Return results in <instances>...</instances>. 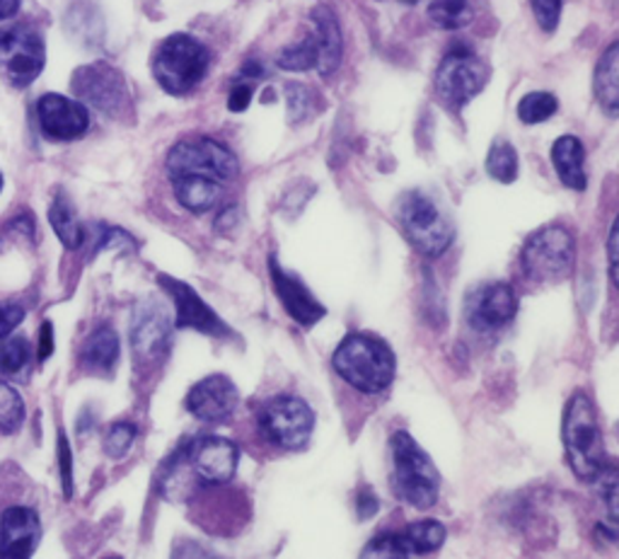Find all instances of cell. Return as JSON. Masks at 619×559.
<instances>
[{
    "mask_svg": "<svg viewBox=\"0 0 619 559\" xmlns=\"http://www.w3.org/2000/svg\"><path fill=\"white\" fill-rule=\"evenodd\" d=\"M520 264L525 276L537 284L567 282L576 264V240L561 225H545L525 240Z\"/></svg>",
    "mask_w": 619,
    "mask_h": 559,
    "instance_id": "obj_7",
    "label": "cell"
},
{
    "mask_svg": "<svg viewBox=\"0 0 619 559\" xmlns=\"http://www.w3.org/2000/svg\"><path fill=\"white\" fill-rule=\"evenodd\" d=\"M262 75H264V71H262L260 61H247L245 69H242V78H262Z\"/></svg>",
    "mask_w": 619,
    "mask_h": 559,
    "instance_id": "obj_43",
    "label": "cell"
},
{
    "mask_svg": "<svg viewBox=\"0 0 619 559\" xmlns=\"http://www.w3.org/2000/svg\"><path fill=\"white\" fill-rule=\"evenodd\" d=\"M30 364V344L22 337H10L0 342V370L16 376Z\"/></svg>",
    "mask_w": 619,
    "mask_h": 559,
    "instance_id": "obj_33",
    "label": "cell"
},
{
    "mask_svg": "<svg viewBox=\"0 0 619 559\" xmlns=\"http://www.w3.org/2000/svg\"><path fill=\"white\" fill-rule=\"evenodd\" d=\"M286 102H288V116L295 124L303 122L310 114V90L301 83H288L286 85Z\"/></svg>",
    "mask_w": 619,
    "mask_h": 559,
    "instance_id": "obj_35",
    "label": "cell"
},
{
    "mask_svg": "<svg viewBox=\"0 0 619 559\" xmlns=\"http://www.w3.org/2000/svg\"><path fill=\"white\" fill-rule=\"evenodd\" d=\"M47 49L44 39L27 24L0 30V73L10 85L27 88L32 85L44 71Z\"/></svg>",
    "mask_w": 619,
    "mask_h": 559,
    "instance_id": "obj_11",
    "label": "cell"
},
{
    "mask_svg": "<svg viewBox=\"0 0 619 559\" xmlns=\"http://www.w3.org/2000/svg\"><path fill=\"white\" fill-rule=\"evenodd\" d=\"M332 366L344 383L363 395H380L395 380L397 358L389 344L366 332L342 339L332 356Z\"/></svg>",
    "mask_w": 619,
    "mask_h": 559,
    "instance_id": "obj_2",
    "label": "cell"
},
{
    "mask_svg": "<svg viewBox=\"0 0 619 559\" xmlns=\"http://www.w3.org/2000/svg\"><path fill=\"white\" fill-rule=\"evenodd\" d=\"M487 172L496 182H504V184L516 182V177H518V153H516L514 145H510L504 139L494 141L491 149H489V155H487Z\"/></svg>",
    "mask_w": 619,
    "mask_h": 559,
    "instance_id": "obj_28",
    "label": "cell"
},
{
    "mask_svg": "<svg viewBox=\"0 0 619 559\" xmlns=\"http://www.w3.org/2000/svg\"><path fill=\"white\" fill-rule=\"evenodd\" d=\"M397 221L402 233L407 235L412 247L424 257L436 260L453 245V223L424 192H407L397 202Z\"/></svg>",
    "mask_w": 619,
    "mask_h": 559,
    "instance_id": "obj_6",
    "label": "cell"
},
{
    "mask_svg": "<svg viewBox=\"0 0 619 559\" xmlns=\"http://www.w3.org/2000/svg\"><path fill=\"white\" fill-rule=\"evenodd\" d=\"M596 100L610 116L619 110V44H610L608 51L602 53V59L596 69L593 80Z\"/></svg>",
    "mask_w": 619,
    "mask_h": 559,
    "instance_id": "obj_25",
    "label": "cell"
},
{
    "mask_svg": "<svg viewBox=\"0 0 619 559\" xmlns=\"http://www.w3.org/2000/svg\"><path fill=\"white\" fill-rule=\"evenodd\" d=\"M551 165L557 170V177L564 186L574 192H586V149L576 136H561L551 145Z\"/></svg>",
    "mask_w": 619,
    "mask_h": 559,
    "instance_id": "obj_22",
    "label": "cell"
},
{
    "mask_svg": "<svg viewBox=\"0 0 619 559\" xmlns=\"http://www.w3.org/2000/svg\"><path fill=\"white\" fill-rule=\"evenodd\" d=\"M165 167L174 199L192 213L219 206L225 186L240 175L233 151L211 136H190L174 143Z\"/></svg>",
    "mask_w": 619,
    "mask_h": 559,
    "instance_id": "obj_1",
    "label": "cell"
},
{
    "mask_svg": "<svg viewBox=\"0 0 619 559\" xmlns=\"http://www.w3.org/2000/svg\"><path fill=\"white\" fill-rule=\"evenodd\" d=\"M402 3H407V6H416V3H419V0H402Z\"/></svg>",
    "mask_w": 619,
    "mask_h": 559,
    "instance_id": "obj_44",
    "label": "cell"
},
{
    "mask_svg": "<svg viewBox=\"0 0 619 559\" xmlns=\"http://www.w3.org/2000/svg\"><path fill=\"white\" fill-rule=\"evenodd\" d=\"M268 276H272L274 291H276L281 305H284V311L301 327H307V329L315 327L319 319L327 315L325 305H322L313 293H310V288L303 284V278H298L293 272H286L276 257L268 260Z\"/></svg>",
    "mask_w": 619,
    "mask_h": 559,
    "instance_id": "obj_18",
    "label": "cell"
},
{
    "mask_svg": "<svg viewBox=\"0 0 619 559\" xmlns=\"http://www.w3.org/2000/svg\"><path fill=\"white\" fill-rule=\"evenodd\" d=\"M27 409L22 397L16 388H10L8 383H0V431L16 434L24 424Z\"/></svg>",
    "mask_w": 619,
    "mask_h": 559,
    "instance_id": "obj_31",
    "label": "cell"
},
{
    "mask_svg": "<svg viewBox=\"0 0 619 559\" xmlns=\"http://www.w3.org/2000/svg\"><path fill=\"white\" fill-rule=\"evenodd\" d=\"M158 284L163 286V291L174 303V313H177L174 327L196 329V332H204V335H213V337L231 335V327H227L223 319L213 313L211 305L201 298L192 286H186L184 282H180V278H172V276H160Z\"/></svg>",
    "mask_w": 619,
    "mask_h": 559,
    "instance_id": "obj_15",
    "label": "cell"
},
{
    "mask_svg": "<svg viewBox=\"0 0 619 559\" xmlns=\"http://www.w3.org/2000/svg\"><path fill=\"white\" fill-rule=\"evenodd\" d=\"M24 319V308L16 303H0V339L10 337V332L16 329Z\"/></svg>",
    "mask_w": 619,
    "mask_h": 559,
    "instance_id": "obj_37",
    "label": "cell"
},
{
    "mask_svg": "<svg viewBox=\"0 0 619 559\" xmlns=\"http://www.w3.org/2000/svg\"><path fill=\"white\" fill-rule=\"evenodd\" d=\"M561 438L574 475L578 479H586V482L598 479L605 465H608V456H605L596 405L586 393H576L569 399L567 409H564Z\"/></svg>",
    "mask_w": 619,
    "mask_h": 559,
    "instance_id": "obj_3",
    "label": "cell"
},
{
    "mask_svg": "<svg viewBox=\"0 0 619 559\" xmlns=\"http://www.w3.org/2000/svg\"><path fill=\"white\" fill-rule=\"evenodd\" d=\"M80 362L92 373H112L119 362V335L112 327H98L80 349Z\"/></svg>",
    "mask_w": 619,
    "mask_h": 559,
    "instance_id": "obj_24",
    "label": "cell"
},
{
    "mask_svg": "<svg viewBox=\"0 0 619 559\" xmlns=\"http://www.w3.org/2000/svg\"><path fill=\"white\" fill-rule=\"evenodd\" d=\"M276 65L281 71H293V73H301V71H310L317 65V49L313 37H305L303 42L298 44H288L278 51L276 57Z\"/></svg>",
    "mask_w": 619,
    "mask_h": 559,
    "instance_id": "obj_30",
    "label": "cell"
},
{
    "mask_svg": "<svg viewBox=\"0 0 619 559\" xmlns=\"http://www.w3.org/2000/svg\"><path fill=\"white\" fill-rule=\"evenodd\" d=\"M172 332L174 323L165 305L155 298L141 301L136 308H133L131 317L133 356L145 366L160 364L170 352Z\"/></svg>",
    "mask_w": 619,
    "mask_h": 559,
    "instance_id": "obj_12",
    "label": "cell"
},
{
    "mask_svg": "<svg viewBox=\"0 0 619 559\" xmlns=\"http://www.w3.org/2000/svg\"><path fill=\"white\" fill-rule=\"evenodd\" d=\"M518 313V296L510 284H491L475 298L473 308L467 313L469 325L477 332H499Z\"/></svg>",
    "mask_w": 619,
    "mask_h": 559,
    "instance_id": "obj_20",
    "label": "cell"
},
{
    "mask_svg": "<svg viewBox=\"0 0 619 559\" xmlns=\"http://www.w3.org/2000/svg\"><path fill=\"white\" fill-rule=\"evenodd\" d=\"M201 482L196 479L194 470L186 460V448L182 446L174 453L172 460L163 465V470L158 475V491L160 497L168 501H186L196 495Z\"/></svg>",
    "mask_w": 619,
    "mask_h": 559,
    "instance_id": "obj_23",
    "label": "cell"
},
{
    "mask_svg": "<svg viewBox=\"0 0 619 559\" xmlns=\"http://www.w3.org/2000/svg\"><path fill=\"white\" fill-rule=\"evenodd\" d=\"M53 354V325L44 323L42 332H39V362H47Z\"/></svg>",
    "mask_w": 619,
    "mask_h": 559,
    "instance_id": "obj_40",
    "label": "cell"
},
{
    "mask_svg": "<svg viewBox=\"0 0 619 559\" xmlns=\"http://www.w3.org/2000/svg\"><path fill=\"white\" fill-rule=\"evenodd\" d=\"M260 429L281 450H303L315 431V411L301 397L278 395L260 409Z\"/></svg>",
    "mask_w": 619,
    "mask_h": 559,
    "instance_id": "obj_8",
    "label": "cell"
},
{
    "mask_svg": "<svg viewBox=\"0 0 619 559\" xmlns=\"http://www.w3.org/2000/svg\"><path fill=\"white\" fill-rule=\"evenodd\" d=\"M59 468H61V485H63V497H73V456L71 446L65 441V434H59Z\"/></svg>",
    "mask_w": 619,
    "mask_h": 559,
    "instance_id": "obj_36",
    "label": "cell"
},
{
    "mask_svg": "<svg viewBox=\"0 0 619 559\" xmlns=\"http://www.w3.org/2000/svg\"><path fill=\"white\" fill-rule=\"evenodd\" d=\"M186 448V460L201 485H227L237 472L240 448L223 436H199Z\"/></svg>",
    "mask_w": 619,
    "mask_h": 559,
    "instance_id": "obj_14",
    "label": "cell"
},
{
    "mask_svg": "<svg viewBox=\"0 0 619 559\" xmlns=\"http://www.w3.org/2000/svg\"><path fill=\"white\" fill-rule=\"evenodd\" d=\"M310 24H313V34L310 37H313L315 49H317L315 69L319 71L322 78H329L336 73V69H339L342 53H344L339 20H336L332 8L317 6L313 12H310Z\"/></svg>",
    "mask_w": 619,
    "mask_h": 559,
    "instance_id": "obj_21",
    "label": "cell"
},
{
    "mask_svg": "<svg viewBox=\"0 0 619 559\" xmlns=\"http://www.w3.org/2000/svg\"><path fill=\"white\" fill-rule=\"evenodd\" d=\"M240 403V395L235 383L215 373V376H206L199 380L194 388L186 395V411L194 415L199 421L206 424H221L235 415Z\"/></svg>",
    "mask_w": 619,
    "mask_h": 559,
    "instance_id": "obj_17",
    "label": "cell"
},
{
    "mask_svg": "<svg viewBox=\"0 0 619 559\" xmlns=\"http://www.w3.org/2000/svg\"><path fill=\"white\" fill-rule=\"evenodd\" d=\"M428 18L440 30H463L475 20V10L467 0H434L428 6Z\"/></svg>",
    "mask_w": 619,
    "mask_h": 559,
    "instance_id": "obj_27",
    "label": "cell"
},
{
    "mask_svg": "<svg viewBox=\"0 0 619 559\" xmlns=\"http://www.w3.org/2000/svg\"><path fill=\"white\" fill-rule=\"evenodd\" d=\"M559 110L557 98L551 92H528L518 102V119L522 124H542Z\"/></svg>",
    "mask_w": 619,
    "mask_h": 559,
    "instance_id": "obj_29",
    "label": "cell"
},
{
    "mask_svg": "<svg viewBox=\"0 0 619 559\" xmlns=\"http://www.w3.org/2000/svg\"><path fill=\"white\" fill-rule=\"evenodd\" d=\"M489 83V65L477 53L455 47L446 53L436 71V92L450 110H463Z\"/></svg>",
    "mask_w": 619,
    "mask_h": 559,
    "instance_id": "obj_9",
    "label": "cell"
},
{
    "mask_svg": "<svg viewBox=\"0 0 619 559\" xmlns=\"http://www.w3.org/2000/svg\"><path fill=\"white\" fill-rule=\"evenodd\" d=\"M78 102L90 104L92 110L102 112L104 116H126L131 114V95L124 75L114 65L98 61L83 65L73 73L71 83Z\"/></svg>",
    "mask_w": 619,
    "mask_h": 559,
    "instance_id": "obj_10",
    "label": "cell"
},
{
    "mask_svg": "<svg viewBox=\"0 0 619 559\" xmlns=\"http://www.w3.org/2000/svg\"><path fill=\"white\" fill-rule=\"evenodd\" d=\"M378 497H375V491L373 489H368V487H363L361 491H358V518H363V521H366V518H373L375 514H378Z\"/></svg>",
    "mask_w": 619,
    "mask_h": 559,
    "instance_id": "obj_39",
    "label": "cell"
},
{
    "mask_svg": "<svg viewBox=\"0 0 619 559\" xmlns=\"http://www.w3.org/2000/svg\"><path fill=\"white\" fill-rule=\"evenodd\" d=\"M0 190H3V175H0Z\"/></svg>",
    "mask_w": 619,
    "mask_h": 559,
    "instance_id": "obj_45",
    "label": "cell"
},
{
    "mask_svg": "<svg viewBox=\"0 0 619 559\" xmlns=\"http://www.w3.org/2000/svg\"><path fill=\"white\" fill-rule=\"evenodd\" d=\"M136 424H131V421H116L112 424L110 429H106L104 434V453L110 458L119 460V458H124L126 453L131 450L133 441H136Z\"/></svg>",
    "mask_w": 619,
    "mask_h": 559,
    "instance_id": "obj_32",
    "label": "cell"
},
{
    "mask_svg": "<svg viewBox=\"0 0 619 559\" xmlns=\"http://www.w3.org/2000/svg\"><path fill=\"white\" fill-rule=\"evenodd\" d=\"M250 102H252V85L247 83V80H237L231 90V95H227V110L245 112Z\"/></svg>",
    "mask_w": 619,
    "mask_h": 559,
    "instance_id": "obj_38",
    "label": "cell"
},
{
    "mask_svg": "<svg viewBox=\"0 0 619 559\" xmlns=\"http://www.w3.org/2000/svg\"><path fill=\"white\" fill-rule=\"evenodd\" d=\"M443 542H446V526L436 518H424V521H414L402 530L373 538L363 550V557H422L440 550Z\"/></svg>",
    "mask_w": 619,
    "mask_h": 559,
    "instance_id": "obj_13",
    "label": "cell"
},
{
    "mask_svg": "<svg viewBox=\"0 0 619 559\" xmlns=\"http://www.w3.org/2000/svg\"><path fill=\"white\" fill-rule=\"evenodd\" d=\"M42 540L39 516L27 506H10L0 516V557H30Z\"/></svg>",
    "mask_w": 619,
    "mask_h": 559,
    "instance_id": "obj_19",
    "label": "cell"
},
{
    "mask_svg": "<svg viewBox=\"0 0 619 559\" xmlns=\"http://www.w3.org/2000/svg\"><path fill=\"white\" fill-rule=\"evenodd\" d=\"M22 0H0V20H10L20 10Z\"/></svg>",
    "mask_w": 619,
    "mask_h": 559,
    "instance_id": "obj_42",
    "label": "cell"
},
{
    "mask_svg": "<svg viewBox=\"0 0 619 559\" xmlns=\"http://www.w3.org/2000/svg\"><path fill=\"white\" fill-rule=\"evenodd\" d=\"M389 456H393L395 495L414 509L436 506L440 495V475L428 453L407 431H397L389 441Z\"/></svg>",
    "mask_w": 619,
    "mask_h": 559,
    "instance_id": "obj_4",
    "label": "cell"
},
{
    "mask_svg": "<svg viewBox=\"0 0 619 559\" xmlns=\"http://www.w3.org/2000/svg\"><path fill=\"white\" fill-rule=\"evenodd\" d=\"M39 126L51 141H75L90 129L88 106L59 92H49L37 102Z\"/></svg>",
    "mask_w": 619,
    "mask_h": 559,
    "instance_id": "obj_16",
    "label": "cell"
},
{
    "mask_svg": "<svg viewBox=\"0 0 619 559\" xmlns=\"http://www.w3.org/2000/svg\"><path fill=\"white\" fill-rule=\"evenodd\" d=\"M530 6H532L537 24H540L545 32H555L559 18H561L564 0H530Z\"/></svg>",
    "mask_w": 619,
    "mask_h": 559,
    "instance_id": "obj_34",
    "label": "cell"
},
{
    "mask_svg": "<svg viewBox=\"0 0 619 559\" xmlns=\"http://www.w3.org/2000/svg\"><path fill=\"white\" fill-rule=\"evenodd\" d=\"M211 69V51L190 34H172L158 47L153 57V75L168 95H186Z\"/></svg>",
    "mask_w": 619,
    "mask_h": 559,
    "instance_id": "obj_5",
    "label": "cell"
},
{
    "mask_svg": "<svg viewBox=\"0 0 619 559\" xmlns=\"http://www.w3.org/2000/svg\"><path fill=\"white\" fill-rule=\"evenodd\" d=\"M608 257H610V278L617 286V223H612L610 240H608Z\"/></svg>",
    "mask_w": 619,
    "mask_h": 559,
    "instance_id": "obj_41",
    "label": "cell"
},
{
    "mask_svg": "<svg viewBox=\"0 0 619 559\" xmlns=\"http://www.w3.org/2000/svg\"><path fill=\"white\" fill-rule=\"evenodd\" d=\"M49 223H51L53 233L59 235L61 243L69 250H78L80 245H83L85 231L78 221V213H75L73 204L69 202V196H63V194L53 196V202L49 206Z\"/></svg>",
    "mask_w": 619,
    "mask_h": 559,
    "instance_id": "obj_26",
    "label": "cell"
}]
</instances>
